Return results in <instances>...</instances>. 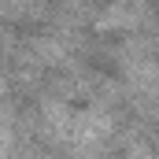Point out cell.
Returning <instances> with one entry per match:
<instances>
[{"label": "cell", "mask_w": 159, "mask_h": 159, "mask_svg": "<svg viewBox=\"0 0 159 159\" xmlns=\"http://www.w3.org/2000/svg\"><path fill=\"white\" fill-rule=\"evenodd\" d=\"M144 4L141 0H115L107 7V15L96 19V30H133V22H141L144 15Z\"/></svg>", "instance_id": "obj_1"}, {"label": "cell", "mask_w": 159, "mask_h": 159, "mask_svg": "<svg viewBox=\"0 0 159 159\" xmlns=\"http://www.w3.org/2000/svg\"><path fill=\"white\" fill-rule=\"evenodd\" d=\"M0 15H7V19H37L41 0H0Z\"/></svg>", "instance_id": "obj_2"}]
</instances>
